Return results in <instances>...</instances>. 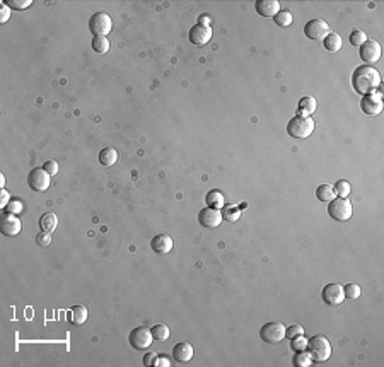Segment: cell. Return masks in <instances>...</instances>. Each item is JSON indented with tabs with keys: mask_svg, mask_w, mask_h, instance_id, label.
Returning <instances> with one entry per match:
<instances>
[{
	"mask_svg": "<svg viewBox=\"0 0 384 367\" xmlns=\"http://www.w3.org/2000/svg\"><path fill=\"white\" fill-rule=\"evenodd\" d=\"M381 86V73L372 65H360L352 73V87L355 92L366 96L376 92Z\"/></svg>",
	"mask_w": 384,
	"mask_h": 367,
	"instance_id": "6da1fadb",
	"label": "cell"
},
{
	"mask_svg": "<svg viewBox=\"0 0 384 367\" xmlns=\"http://www.w3.org/2000/svg\"><path fill=\"white\" fill-rule=\"evenodd\" d=\"M287 132L294 139H307V137H311V133L314 132V120L306 115L294 116L287 123Z\"/></svg>",
	"mask_w": 384,
	"mask_h": 367,
	"instance_id": "7a4b0ae2",
	"label": "cell"
},
{
	"mask_svg": "<svg viewBox=\"0 0 384 367\" xmlns=\"http://www.w3.org/2000/svg\"><path fill=\"white\" fill-rule=\"evenodd\" d=\"M307 350L314 362H326L332 357V343L323 335H314L307 340Z\"/></svg>",
	"mask_w": 384,
	"mask_h": 367,
	"instance_id": "3957f363",
	"label": "cell"
},
{
	"mask_svg": "<svg viewBox=\"0 0 384 367\" xmlns=\"http://www.w3.org/2000/svg\"><path fill=\"white\" fill-rule=\"evenodd\" d=\"M111 16L106 14V12H96L89 19V31H91V35H94V38H99V36L106 38V35L111 33Z\"/></svg>",
	"mask_w": 384,
	"mask_h": 367,
	"instance_id": "277c9868",
	"label": "cell"
},
{
	"mask_svg": "<svg viewBox=\"0 0 384 367\" xmlns=\"http://www.w3.org/2000/svg\"><path fill=\"white\" fill-rule=\"evenodd\" d=\"M260 336H262V340L265 343L275 345V343H280L285 338V326L280 321H268L262 326Z\"/></svg>",
	"mask_w": 384,
	"mask_h": 367,
	"instance_id": "5b68a950",
	"label": "cell"
},
{
	"mask_svg": "<svg viewBox=\"0 0 384 367\" xmlns=\"http://www.w3.org/2000/svg\"><path fill=\"white\" fill-rule=\"evenodd\" d=\"M328 213L336 222H345L352 217V203L349 198H333L328 203Z\"/></svg>",
	"mask_w": 384,
	"mask_h": 367,
	"instance_id": "8992f818",
	"label": "cell"
},
{
	"mask_svg": "<svg viewBox=\"0 0 384 367\" xmlns=\"http://www.w3.org/2000/svg\"><path fill=\"white\" fill-rule=\"evenodd\" d=\"M152 332L145 326H139V328H133L128 335V343L132 349L135 350H145L152 345Z\"/></svg>",
	"mask_w": 384,
	"mask_h": 367,
	"instance_id": "52a82bcc",
	"label": "cell"
},
{
	"mask_svg": "<svg viewBox=\"0 0 384 367\" xmlns=\"http://www.w3.org/2000/svg\"><path fill=\"white\" fill-rule=\"evenodd\" d=\"M330 33L332 31H330L328 22L323 21V19H311L304 26V35L309 39H314V41H323Z\"/></svg>",
	"mask_w": 384,
	"mask_h": 367,
	"instance_id": "ba28073f",
	"label": "cell"
},
{
	"mask_svg": "<svg viewBox=\"0 0 384 367\" xmlns=\"http://www.w3.org/2000/svg\"><path fill=\"white\" fill-rule=\"evenodd\" d=\"M321 297L325 301V304L328 306H340L343 301H345V292H343V285L336 282L332 283H326L323 287V292H321Z\"/></svg>",
	"mask_w": 384,
	"mask_h": 367,
	"instance_id": "9c48e42d",
	"label": "cell"
},
{
	"mask_svg": "<svg viewBox=\"0 0 384 367\" xmlns=\"http://www.w3.org/2000/svg\"><path fill=\"white\" fill-rule=\"evenodd\" d=\"M21 220L16 213H9L4 212L2 213V219H0V231L4 236H9V238H16V236L21 232Z\"/></svg>",
	"mask_w": 384,
	"mask_h": 367,
	"instance_id": "30bf717a",
	"label": "cell"
},
{
	"mask_svg": "<svg viewBox=\"0 0 384 367\" xmlns=\"http://www.w3.org/2000/svg\"><path fill=\"white\" fill-rule=\"evenodd\" d=\"M383 99H381L379 94H376V92H372V94H366L362 96V99H360V109H362V113H366L367 116H377L383 113Z\"/></svg>",
	"mask_w": 384,
	"mask_h": 367,
	"instance_id": "8fae6325",
	"label": "cell"
},
{
	"mask_svg": "<svg viewBox=\"0 0 384 367\" xmlns=\"http://www.w3.org/2000/svg\"><path fill=\"white\" fill-rule=\"evenodd\" d=\"M359 53L362 62H366V65H372V63L379 62L381 58V45L376 39H367L362 46H359Z\"/></svg>",
	"mask_w": 384,
	"mask_h": 367,
	"instance_id": "7c38bea8",
	"label": "cell"
},
{
	"mask_svg": "<svg viewBox=\"0 0 384 367\" xmlns=\"http://www.w3.org/2000/svg\"><path fill=\"white\" fill-rule=\"evenodd\" d=\"M28 185L35 192H45L50 186V175L43 168H35L28 175Z\"/></svg>",
	"mask_w": 384,
	"mask_h": 367,
	"instance_id": "4fadbf2b",
	"label": "cell"
},
{
	"mask_svg": "<svg viewBox=\"0 0 384 367\" xmlns=\"http://www.w3.org/2000/svg\"><path fill=\"white\" fill-rule=\"evenodd\" d=\"M198 222L200 226L209 229H215L222 224V212L217 209H210V207H205L203 210H200L198 213Z\"/></svg>",
	"mask_w": 384,
	"mask_h": 367,
	"instance_id": "5bb4252c",
	"label": "cell"
},
{
	"mask_svg": "<svg viewBox=\"0 0 384 367\" xmlns=\"http://www.w3.org/2000/svg\"><path fill=\"white\" fill-rule=\"evenodd\" d=\"M212 39V28L210 26L195 24L190 29V41L196 46H203Z\"/></svg>",
	"mask_w": 384,
	"mask_h": 367,
	"instance_id": "9a60e30c",
	"label": "cell"
},
{
	"mask_svg": "<svg viewBox=\"0 0 384 367\" xmlns=\"http://www.w3.org/2000/svg\"><path fill=\"white\" fill-rule=\"evenodd\" d=\"M193 353H195V349L188 342H179L173 347V359L176 362H183V364L190 362L193 359Z\"/></svg>",
	"mask_w": 384,
	"mask_h": 367,
	"instance_id": "2e32d148",
	"label": "cell"
},
{
	"mask_svg": "<svg viewBox=\"0 0 384 367\" xmlns=\"http://www.w3.org/2000/svg\"><path fill=\"white\" fill-rule=\"evenodd\" d=\"M150 246H152V251L157 253V255H168V253H171L173 249V239L171 236L168 234H157L154 236L152 241H150Z\"/></svg>",
	"mask_w": 384,
	"mask_h": 367,
	"instance_id": "e0dca14e",
	"label": "cell"
},
{
	"mask_svg": "<svg viewBox=\"0 0 384 367\" xmlns=\"http://www.w3.org/2000/svg\"><path fill=\"white\" fill-rule=\"evenodd\" d=\"M255 9L263 17H275L280 11V4L277 0H256Z\"/></svg>",
	"mask_w": 384,
	"mask_h": 367,
	"instance_id": "ac0fdd59",
	"label": "cell"
},
{
	"mask_svg": "<svg viewBox=\"0 0 384 367\" xmlns=\"http://www.w3.org/2000/svg\"><path fill=\"white\" fill-rule=\"evenodd\" d=\"M56 226H58V217L53 212H46L45 215H41V219H39V229H41V232L52 234L56 229Z\"/></svg>",
	"mask_w": 384,
	"mask_h": 367,
	"instance_id": "d6986e66",
	"label": "cell"
},
{
	"mask_svg": "<svg viewBox=\"0 0 384 367\" xmlns=\"http://www.w3.org/2000/svg\"><path fill=\"white\" fill-rule=\"evenodd\" d=\"M207 207L210 209H217V210H222L226 207V198H224V193L219 192V190H212V192L207 193Z\"/></svg>",
	"mask_w": 384,
	"mask_h": 367,
	"instance_id": "ffe728a7",
	"label": "cell"
},
{
	"mask_svg": "<svg viewBox=\"0 0 384 367\" xmlns=\"http://www.w3.org/2000/svg\"><path fill=\"white\" fill-rule=\"evenodd\" d=\"M70 321L73 325H84L87 321V308L82 304H75L70 309Z\"/></svg>",
	"mask_w": 384,
	"mask_h": 367,
	"instance_id": "44dd1931",
	"label": "cell"
},
{
	"mask_svg": "<svg viewBox=\"0 0 384 367\" xmlns=\"http://www.w3.org/2000/svg\"><path fill=\"white\" fill-rule=\"evenodd\" d=\"M116 161H118V152H116L115 147H105V149L99 152V162H101L105 168L113 166Z\"/></svg>",
	"mask_w": 384,
	"mask_h": 367,
	"instance_id": "7402d4cb",
	"label": "cell"
},
{
	"mask_svg": "<svg viewBox=\"0 0 384 367\" xmlns=\"http://www.w3.org/2000/svg\"><path fill=\"white\" fill-rule=\"evenodd\" d=\"M316 108H318V103H316L314 98H311V96H304V98H300L299 101V111L300 115H313V113L316 111Z\"/></svg>",
	"mask_w": 384,
	"mask_h": 367,
	"instance_id": "603a6c76",
	"label": "cell"
},
{
	"mask_svg": "<svg viewBox=\"0 0 384 367\" xmlns=\"http://www.w3.org/2000/svg\"><path fill=\"white\" fill-rule=\"evenodd\" d=\"M323 45H325V48L328 50L330 53L338 52V50L342 48V45H343L342 36L336 35V33H330V35L326 36L325 39H323Z\"/></svg>",
	"mask_w": 384,
	"mask_h": 367,
	"instance_id": "cb8c5ba5",
	"label": "cell"
},
{
	"mask_svg": "<svg viewBox=\"0 0 384 367\" xmlns=\"http://www.w3.org/2000/svg\"><path fill=\"white\" fill-rule=\"evenodd\" d=\"M316 198H318L319 202L330 203L333 198H336V193L332 185H319L318 188H316Z\"/></svg>",
	"mask_w": 384,
	"mask_h": 367,
	"instance_id": "d4e9b609",
	"label": "cell"
},
{
	"mask_svg": "<svg viewBox=\"0 0 384 367\" xmlns=\"http://www.w3.org/2000/svg\"><path fill=\"white\" fill-rule=\"evenodd\" d=\"M292 362L296 367H309L314 360H313L309 350H297L296 355H294V359H292Z\"/></svg>",
	"mask_w": 384,
	"mask_h": 367,
	"instance_id": "484cf974",
	"label": "cell"
},
{
	"mask_svg": "<svg viewBox=\"0 0 384 367\" xmlns=\"http://www.w3.org/2000/svg\"><path fill=\"white\" fill-rule=\"evenodd\" d=\"M220 212H222V220H227V222H236V220H239V217H241V209H238V207H234V205L224 207Z\"/></svg>",
	"mask_w": 384,
	"mask_h": 367,
	"instance_id": "4316f807",
	"label": "cell"
},
{
	"mask_svg": "<svg viewBox=\"0 0 384 367\" xmlns=\"http://www.w3.org/2000/svg\"><path fill=\"white\" fill-rule=\"evenodd\" d=\"M150 332H152L154 340L157 342H166L169 338V328L166 325H154Z\"/></svg>",
	"mask_w": 384,
	"mask_h": 367,
	"instance_id": "83f0119b",
	"label": "cell"
},
{
	"mask_svg": "<svg viewBox=\"0 0 384 367\" xmlns=\"http://www.w3.org/2000/svg\"><path fill=\"white\" fill-rule=\"evenodd\" d=\"M92 50H94L96 53H99V55L106 53L109 50L108 38H103V36H99V38H94V39H92Z\"/></svg>",
	"mask_w": 384,
	"mask_h": 367,
	"instance_id": "f1b7e54d",
	"label": "cell"
},
{
	"mask_svg": "<svg viewBox=\"0 0 384 367\" xmlns=\"http://www.w3.org/2000/svg\"><path fill=\"white\" fill-rule=\"evenodd\" d=\"M366 41H367V35L362 29H353L350 33V45L352 46H362Z\"/></svg>",
	"mask_w": 384,
	"mask_h": 367,
	"instance_id": "f546056e",
	"label": "cell"
},
{
	"mask_svg": "<svg viewBox=\"0 0 384 367\" xmlns=\"http://www.w3.org/2000/svg\"><path fill=\"white\" fill-rule=\"evenodd\" d=\"M273 21H275V24L285 28V26L292 24V14H290L289 11H279V14L273 17Z\"/></svg>",
	"mask_w": 384,
	"mask_h": 367,
	"instance_id": "4dcf8cb0",
	"label": "cell"
},
{
	"mask_svg": "<svg viewBox=\"0 0 384 367\" xmlns=\"http://www.w3.org/2000/svg\"><path fill=\"white\" fill-rule=\"evenodd\" d=\"M335 193L340 196V198H347V196L350 195V183L345 181V179H340V181H336L335 185Z\"/></svg>",
	"mask_w": 384,
	"mask_h": 367,
	"instance_id": "1f68e13d",
	"label": "cell"
},
{
	"mask_svg": "<svg viewBox=\"0 0 384 367\" xmlns=\"http://www.w3.org/2000/svg\"><path fill=\"white\" fill-rule=\"evenodd\" d=\"M343 292H345V299H357L360 296V287L357 283H347L343 287Z\"/></svg>",
	"mask_w": 384,
	"mask_h": 367,
	"instance_id": "d6a6232c",
	"label": "cell"
},
{
	"mask_svg": "<svg viewBox=\"0 0 384 367\" xmlns=\"http://www.w3.org/2000/svg\"><path fill=\"white\" fill-rule=\"evenodd\" d=\"M4 4L9 5L11 9H16V11H24V9H28L33 2L31 0H5Z\"/></svg>",
	"mask_w": 384,
	"mask_h": 367,
	"instance_id": "836d02e7",
	"label": "cell"
},
{
	"mask_svg": "<svg viewBox=\"0 0 384 367\" xmlns=\"http://www.w3.org/2000/svg\"><path fill=\"white\" fill-rule=\"evenodd\" d=\"M290 347H292L294 350H304V349H307V338L304 335H299V336H296V338H292L290 340Z\"/></svg>",
	"mask_w": 384,
	"mask_h": 367,
	"instance_id": "e575fe53",
	"label": "cell"
},
{
	"mask_svg": "<svg viewBox=\"0 0 384 367\" xmlns=\"http://www.w3.org/2000/svg\"><path fill=\"white\" fill-rule=\"evenodd\" d=\"M299 335H304V328L300 325H290L289 328H285V336L289 340L296 338V336Z\"/></svg>",
	"mask_w": 384,
	"mask_h": 367,
	"instance_id": "d590c367",
	"label": "cell"
},
{
	"mask_svg": "<svg viewBox=\"0 0 384 367\" xmlns=\"http://www.w3.org/2000/svg\"><path fill=\"white\" fill-rule=\"evenodd\" d=\"M24 210V205H22L21 200H12L11 203H9L7 207H5V212L9 213H16V215H19V213Z\"/></svg>",
	"mask_w": 384,
	"mask_h": 367,
	"instance_id": "8d00e7d4",
	"label": "cell"
},
{
	"mask_svg": "<svg viewBox=\"0 0 384 367\" xmlns=\"http://www.w3.org/2000/svg\"><path fill=\"white\" fill-rule=\"evenodd\" d=\"M43 169H45V171L48 173L50 176H55L56 173H58V164H56L55 161H48V162H45Z\"/></svg>",
	"mask_w": 384,
	"mask_h": 367,
	"instance_id": "74e56055",
	"label": "cell"
},
{
	"mask_svg": "<svg viewBox=\"0 0 384 367\" xmlns=\"http://www.w3.org/2000/svg\"><path fill=\"white\" fill-rule=\"evenodd\" d=\"M156 359H157V353H156V352H147L145 355H143L142 362H143V366L150 367V366H154V364H156Z\"/></svg>",
	"mask_w": 384,
	"mask_h": 367,
	"instance_id": "f35d334b",
	"label": "cell"
},
{
	"mask_svg": "<svg viewBox=\"0 0 384 367\" xmlns=\"http://www.w3.org/2000/svg\"><path fill=\"white\" fill-rule=\"evenodd\" d=\"M11 203V195L7 193V190H0V209H5V207Z\"/></svg>",
	"mask_w": 384,
	"mask_h": 367,
	"instance_id": "ab89813d",
	"label": "cell"
},
{
	"mask_svg": "<svg viewBox=\"0 0 384 367\" xmlns=\"http://www.w3.org/2000/svg\"><path fill=\"white\" fill-rule=\"evenodd\" d=\"M9 17H11V7L5 4H2V11H0V22L4 24V22L9 21Z\"/></svg>",
	"mask_w": 384,
	"mask_h": 367,
	"instance_id": "60d3db41",
	"label": "cell"
},
{
	"mask_svg": "<svg viewBox=\"0 0 384 367\" xmlns=\"http://www.w3.org/2000/svg\"><path fill=\"white\" fill-rule=\"evenodd\" d=\"M36 241H38L39 246H48L50 243H52V238H50L48 232H39L38 238H36Z\"/></svg>",
	"mask_w": 384,
	"mask_h": 367,
	"instance_id": "b9f144b4",
	"label": "cell"
},
{
	"mask_svg": "<svg viewBox=\"0 0 384 367\" xmlns=\"http://www.w3.org/2000/svg\"><path fill=\"white\" fill-rule=\"evenodd\" d=\"M156 367H169L171 366V362H169V359L168 357H159L157 355V359H156V364H154Z\"/></svg>",
	"mask_w": 384,
	"mask_h": 367,
	"instance_id": "7bdbcfd3",
	"label": "cell"
},
{
	"mask_svg": "<svg viewBox=\"0 0 384 367\" xmlns=\"http://www.w3.org/2000/svg\"><path fill=\"white\" fill-rule=\"evenodd\" d=\"M210 16H207V14H203V16H200L198 17V24H202V26H210Z\"/></svg>",
	"mask_w": 384,
	"mask_h": 367,
	"instance_id": "ee69618b",
	"label": "cell"
},
{
	"mask_svg": "<svg viewBox=\"0 0 384 367\" xmlns=\"http://www.w3.org/2000/svg\"><path fill=\"white\" fill-rule=\"evenodd\" d=\"M0 186H2V188H4V186H5V178H4V175H0Z\"/></svg>",
	"mask_w": 384,
	"mask_h": 367,
	"instance_id": "f6af8a7d",
	"label": "cell"
}]
</instances>
